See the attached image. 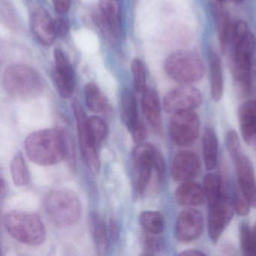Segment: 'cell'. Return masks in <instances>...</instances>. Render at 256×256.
I'll use <instances>...</instances> for the list:
<instances>
[{
    "label": "cell",
    "mask_w": 256,
    "mask_h": 256,
    "mask_svg": "<svg viewBox=\"0 0 256 256\" xmlns=\"http://www.w3.org/2000/svg\"><path fill=\"white\" fill-rule=\"evenodd\" d=\"M228 47L234 78L242 92L247 94L252 86V66L256 50V38L245 22L240 20L232 25Z\"/></svg>",
    "instance_id": "cell-1"
},
{
    "label": "cell",
    "mask_w": 256,
    "mask_h": 256,
    "mask_svg": "<svg viewBox=\"0 0 256 256\" xmlns=\"http://www.w3.org/2000/svg\"><path fill=\"white\" fill-rule=\"evenodd\" d=\"M29 160L42 166H53L66 158L65 132L38 130L28 136L24 142Z\"/></svg>",
    "instance_id": "cell-2"
},
{
    "label": "cell",
    "mask_w": 256,
    "mask_h": 256,
    "mask_svg": "<svg viewBox=\"0 0 256 256\" xmlns=\"http://www.w3.org/2000/svg\"><path fill=\"white\" fill-rule=\"evenodd\" d=\"M4 224L11 236L25 245L40 246L46 241V226L36 214L10 211L4 216Z\"/></svg>",
    "instance_id": "cell-3"
},
{
    "label": "cell",
    "mask_w": 256,
    "mask_h": 256,
    "mask_svg": "<svg viewBox=\"0 0 256 256\" xmlns=\"http://www.w3.org/2000/svg\"><path fill=\"white\" fill-rule=\"evenodd\" d=\"M44 210L55 226L60 228L74 226L80 220L82 205L77 194L66 188L50 192L44 199Z\"/></svg>",
    "instance_id": "cell-4"
},
{
    "label": "cell",
    "mask_w": 256,
    "mask_h": 256,
    "mask_svg": "<svg viewBox=\"0 0 256 256\" xmlns=\"http://www.w3.org/2000/svg\"><path fill=\"white\" fill-rule=\"evenodd\" d=\"M7 94L16 100H26L41 95L44 89L42 79L31 67L16 64L8 67L2 78Z\"/></svg>",
    "instance_id": "cell-5"
},
{
    "label": "cell",
    "mask_w": 256,
    "mask_h": 256,
    "mask_svg": "<svg viewBox=\"0 0 256 256\" xmlns=\"http://www.w3.org/2000/svg\"><path fill=\"white\" fill-rule=\"evenodd\" d=\"M168 76L180 84H192L203 78L206 72L200 56L190 50H181L170 54L164 62Z\"/></svg>",
    "instance_id": "cell-6"
},
{
    "label": "cell",
    "mask_w": 256,
    "mask_h": 256,
    "mask_svg": "<svg viewBox=\"0 0 256 256\" xmlns=\"http://www.w3.org/2000/svg\"><path fill=\"white\" fill-rule=\"evenodd\" d=\"M200 122L194 110L173 114L169 122V136L176 146H190L198 138Z\"/></svg>",
    "instance_id": "cell-7"
},
{
    "label": "cell",
    "mask_w": 256,
    "mask_h": 256,
    "mask_svg": "<svg viewBox=\"0 0 256 256\" xmlns=\"http://www.w3.org/2000/svg\"><path fill=\"white\" fill-rule=\"evenodd\" d=\"M72 109L77 124L78 134L80 151L85 162L92 172L97 173L100 170V162L97 152V145L92 140L88 127V118L83 108L77 100L72 102Z\"/></svg>",
    "instance_id": "cell-8"
},
{
    "label": "cell",
    "mask_w": 256,
    "mask_h": 256,
    "mask_svg": "<svg viewBox=\"0 0 256 256\" xmlns=\"http://www.w3.org/2000/svg\"><path fill=\"white\" fill-rule=\"evenodd\" d=\"M156 150L154 145L144 142L139 144L134 150V186L138 192L143 193L149 185Z\"/></svg>",
    "instance_id": "cell-9"
},
{
    "label": "cell",
    "mask_w": 256,
    "mask_h": 256,
    "mask_svg": "<svg viewBox=\"0 0 256 256\" xmlns=\"http://www.w3.org/2000/svg\"><path fill=\"white\" fill-rule=\"evenodd\" d=\"M202 103V92L198 89L192 84H181L166 94L163 107L168 114H173L176 112L194 110L200 107Z\"/></svg>",
    "instance_id": "cell-10"
},
{
    "label": "cell",
    "mask_w": 256,
    "mask_h": 256,
    "mask_svg": "<svg viewBox=\"0 0 256 256\" xmlns=\"http://www.w3.org/2000/svg\"><path fill=\"white\" fill-rule=\"evenodd\" d=\"M233 202L224 196L217 203L209 206L208 215V234L212 242H217L221 238L234 212Z\"/></svg>",
    "instance_id": "cell-11"
},
{
    "label": "cell",
    "mask_w": 256,
    "mask_h": 256,
    "mask_svg": "<svg viewBox=\"0 0 256 256\" xmlns=\"http://www.w3.org/2000/svg\"><path fill=\"white\" fill-rule=\"evenodd\" d=\"M204 218L200 211L188 208L180 212L175 224V236L181 242L197 240L203 232Z\"/></svg>",
    "instance_id": "cell-12"
},
{
    "label": "cell",
    "mask_w": 256,
    "mask_h": 256,
    "mask_svg": "<svg viewBox=\"0 0 256 256\" xmlns=\"http://www.w3.org/2000/svg\"><path fill=\"white\" fill-rule=\"evenodd\" d=\"M54 58L55 68L53 72V78L55 86L62 98H70L76 88V76L72 66L65 54L60 49L54 50Z\"/></svg>",
    "instance_id": "cell-13"
},
{
    "label": "cell",
    "mask_w": 256,
    "mask_h": 256,
    "mask_svg": "<svg viewBox=\"0 0 256 256\" xmlns=\"http://www.w3.org/2000/svg\"><path fill=\"white\" fill-rule=\"evenodd\" d=\"M121 118L134 142H144L146 137V128L139 120L136 96L130 90H125L121 96Z\"/></svg>",
    "instance_id": "cell-14"
},
{
    "label": "cell",
    "mask_w": 256,
    "mask_h": 256,
    "mask_svg": "<svg viewBox=\"0 0 256 256\" xmlns=\"http://www.w3.org/2000/svg\"><path fill=\"white\" fill-rule=\"evenodd\" d=\"M200 158L196 152L190 150H181L174 157L170 168V174L174 180L186 182L193 180L200 173Z\"/></svg>",
    "instance_id": "cell-15"
},
{
    "label": "cell",
    "mask_w": 256,
    "mask_h": 256,
    "mask_svg": "<svg viewBox=\"0 0 256 256\" xmlns=\"http://www.w3.org/2000/svg\"><path fill=\"white\" fill-rule=\"evenodd\" d=\"M234 162L236 169L238 188L252 206L256 208V180L252 163L244 154Z\"/></svg>",
    "instance_id": "cell-16"
},
{
    "label": "cell",
    "mask_w": 256,
    "mask_h": 256,
    "mask_svg": "<svg viewBox=\"0 0 256 256\" xmlns=\"http://www.w3.org/2000/svg\"><path fill=\"white\" fill-rule=\"evenodd\" d=\"M31 28L36 38L44 46H50L56 38L54 20L44 8H38L32 13Z\"/></svg>",
    "instance_id": "cell-17"
},
{
    "label": "cell",
    "mask_w": 256,
    "mask_h": 256,
    "mask_svg": "<svg viewBox=\"0 0 256 256\" xmlns=\"http://www.w3.org/2000/svg\"><path fill=\"white\" fill-rule=\"evenodd\" d=\"M142 98V110L146 120L157 134L162 131L161 106L156 91L151 88H146Z\"/></svg>",
    "instance_id": "cell-18"
},
{
    "label": "cell",
    "mask_w": 256,
    "mask_h": 256,
    "mask_svg": "<svg viewBox=\"0 0 256 256\" xmlns=\"http://www.w3.org/2000/svg\"><path fill=\"white\" fill-rule=\"evenodd\" d=\"M174 198L178 205L186 208L200 206L206 200L203 186L193 180L182 182L176 188Z\"/></svg>",
    "instance_id": "cell-19"
},
{
    "label": "cell",
    "mask_w": 256,
    "mask_h": 256,
    "mask_svg": "<svg viewBox=\"0 0 256 256\" xmlns=\"http://www.w3.org/2000/svg\"><path fill=\"white\" fill-rule=\"evenodd\" d=\"M239 124L246 143L256 140V100H248L240 108Z\"/></svg>",
    "instance_id": "cell-20"
},
{
    "label": "cell",
    "mask_w": 256,
    "mask_h": 256,
    "mask_svg": "<svg viewBox=\"0 0 256 256\" xmlns=\"http://www.w3.org/2000/svg\"><path fill=\"white\" fill-rule=\"evenodd\" d=\"M222 2L218 0H212V14L215 22L216 30L217 37L222 52H226L228 47L229 38H230L232 24L229 20L228 14L224 10Z\"/></svg>",
    "instance_id": "cell-21"
},
{
    "label": "cell",
    "mask_w": 256,
    "mask_h": 256,
    "mask_svg": "<svg viewBox=\"0 0 256 256\" xmlns=\"http://www.w3.org/2000/svg\"><path fill=\"white\" fill-rule=\"evenodd\" d=\"M101 20L110 35L116 36L121 30V16L118 0H101L100 2Z\"/></svg>",
    "instance_id": "cell-22"
},
{
    "label": "cell",
    "mask_w": 256,
    "mask_h": 256,
    "mask_svg": "<svg viewBox=\"0 0 256 256\" xmlns=\"http://www.w3.org/2000/svg\"><path fill=\"white\" fill-rule=\"evenodd\" d=\"M210 76L211 97L217 102L222 100L224 94V77L221 59L214 52L210 55Z\"/></svg>",
    "instance_id": "cell-23"
},
{
    "label": "cell",
    "mask_w": 256,
    "mask_h": 256,
    "mask_svg": "<svg viewBox=\"0 0 256 256\" xmlns=\"http://www.w3.org/2000/svg\"><path fill=\"white\" fill-rule=\"evenodd\" d=\"M204 162L206 170H212L218 163V142L214 128H208L202 139Z\"/></svg>",
    "instance_id": "cell-24"
},
{
    "label": "cell",
    "mask_w": 256,
    "mask_h": 256,
    "mask_svg": "<svg viewBox=\"0 0 256 256\" xmlns=\"http://www.w3.org/2000/svg\"><path fill=\"white\" fill-rule=\"evenodd\" d=\"M90 226L95 240L97 251L104 254L108 248V230L104 220L97 212H91L90 215Z\"/></svg>",
    "instance_id": "cell-25"
},
{
    "label": "cell",
    "mask_w": 256,
    "mask_h": 256,
    "mask_svg": "<svg viewBox=\"0 0 256 256\" xmlns=\"http://www.w3.org/2000/svg\"><path fill=\"white\" fill-rule=\"evenodd\" d=\"M203 188L209 206L215 204L224 196L221 178L216 174L209 173L204 176Z\"/></svg>",
    "instance_id": "cell-26"
},
{
    "label": "cell",
    "mask_w": 256,
    "mask_h": 256,
    "mask_svg": "<svg viewBox=\"0 0 256 256\" xmlns=\"http://www.w3.org/2000/svg\"><path fill=\"white\" fill-rule=\"evenodd\" d=\"M85 101L89 110L94 113L106 112L108 108L107 101L96 84L89 83L84 89Z\"/></svg>",
    "instance_id": "cell-27"
},
{
    "label": "cell",
    "mask_w": 256,
    "mask_h": 256,
    "mask_svg": "<svg viewBox=\"0 0 256 256\" xmlns=\"http://www.w3.org/2000/svg\"><path fill=\"white\" fill-rule=\"evenodd\" d=\"M139 222L145 232L154 235L162 233L164 230V220L158 211L146 210L140 212Z\"/></svg>",
    "instance_id": "cell-28"
},
{
    "label": "cell",
    "mask_w": 256,
    "mask_h": 256,
    "mask_svg": "<svg viewBox=\"0 0 256 256\" xmlns=\"http://www.w3.org/2000/svg\"><path fill=\"white\" fill-rule=\"evenodd\" d=\"M10 169L12 178L16 186H24L29 184V170L22 152H18L14 156L12 160Z\"/></svg>",
    "instance_id": "cell-29"
},
{
    "label": "cell",
    "mask_w": 256,
    "mask_h": 256,
    "mask_svg": "<svg viewBox=\"0 0 256 256\" xmlns=\"http://www.w3.org/2000/svg\"><path fill=\"white\" fill-rule=\"evenodd\" d=\"M88 127L92 140L98 146L107 136L108 128L106 122L98 116H92L88 118Z\"/></svg>",
    "instance_id": "cell-30"
},
{
    "label": "cell",
    "mask_w": 256,
    "mask_h": 256,
    "mask_svg": "<svg viewBox=\"0 0 256 256\" xmlns=\"http://www.w3.org/2000/svg\"><path fill=\"white\" fill-rule=\"evenodd\" d=\"M131 70L134 79V89L139 92H143L146 89V74L144 64L140 60H133Z\"/></svg>",
    "instance_id": "cell-31"
},
{
    "label": "cell",
    "mask_w": 256,
    "mask_h": 256,
    "mask_svg": "<svg viewBox=\"0 0 256 256\" xmlns=\"http://www.w3.org/2000/svg\"><path fill=\"white\" fill-rule=\"evenodd\" d=\"M226 144L229 156L234 162L242 155L239 136L235 130H230L226 133Z\"/></svg>",
    "instance_id": "cell-32"
},
{
    "label": "cell",
    "mask_w": 256,
    "mask_h": 256,
    "mask_svg": "<svg viewBox=\"0 0 256 256\" xmlns=\"http://www.w3.org/2000/svg\"><path fill=\"white\" fill-rule=\"evenodd\" d=\"M240 240L241 250L245 256H252V228L247 223L240 226Z\"/></svg>",
    "instance_id": "cell-33"
},
{
    "label": "cell",
    "mask_w": 256,
    "mask_h": 256,
    "mask_svg": "<svg viewBox=\"0 0 256 256\" xmlns=\"http://www.w3.org/2000/svg\"><path fill=\"white\" fill-rule=\"evenodd\" d=\"M232 202H233L235 212L241 216L248 215L250 212V208H252L248 200L246 198L245 196L238 188L235 190L234 197Z\"/></svg>",
    "instance_id": "cell-34"
},
{
    "label": "cell",
    "mask_w": 256,
    "mask_h": 256,
    "mask_svg": "<svg viewBox=\"0 0 256 256\" xmlns=\"http://www.w3.org/2000/svg\"><path fill=\"white\" fill-rule=\"evenodd\" d=\"M66 138V158L71 167L76 166V152L74 144L70 134L65 132Z\"/></svg>",
    "instance_id": "cell-35"
},
{
    "label": "cell",
    "mask_w": 256,
    "mask_h": 256,
    "mask_svg": "<svg viewBox=\"0 0 256 256\" xmlns=\"http://www.w3.org/2000/svg\"><path fill=\"white\" fill-rule=\"evenodd\" d=\"M154 170L156 172L158 180H162L164 178V172H166V162H164V156L158 149L156 152L155 160H154Z\"/></svg>",
    "instance_id": "cell-36"
},
{
    "label": "cell",
    "mask_w": 256,
    "mask_h": 256,
    "mask_svg": "<svg viewBox=\"0 0 256 256\" xmlns=\"http://www.w3.org/2000/svg\"><path fill=\"white\" fill-rule=\"evenodd\" d=\"M54 26L56 37H64L70 31V24L68 22L62 18H56L54 20Z\"/></svg>",
    "instance_id": "cell-37"
},
{
    "label": "cell",
    "mask_w": 256,
    "mask_h": 256,
    "mask_svg": "<svg viewBox=\"0 0 256 256\" xmlns=\"http://www.w3.org/2000/svg\"><path fill=\"white\" fill-rule=\"evenodd\" d=\"M152 235L150 234L144 239V248L148 254H154L160 250L161 242Z\"/></svg>",
    "instance_id": "cell-38"
},
{
    "label": "cell",
    "mask_w": 256,
    "mask_h": 256,
    "mask_svg": "<svg viewBox=\"0 0 256 256\" xmlns=\"http://www.w3.org/2000/svg\"><path fill=\"white\" fill-rule=\"evenodd\" d=\"M54 7L56 12L65 14L70 10L71 1L70 0H53Z\"/></svg>",
    "instance_id": "cell-39"
},
{
    "label": "cell",
    "mask_w": 256,
    "mask_h": 256,
    "mask_svg": "<svg viewBox=\"0 0 256 256\" xmlns=\"http://www.w3.org/2000/svg\"><path fill=\"white\" fill-rule=\"evenodd\" d=\"M109 233L112 239L116 240L118 238L119 235V230H118V223L114 220H112L110 222V226H109Z\"/></svg>",
    "instance_id": "cell-40"
},
{
    "label": "cell",
    "mask_w": 256,
    "mask_h": 256,
    "mask_svg": "<svg viewBox=\"0 0 256 256\" xmlns=\"http://www.w3.org/2000/svg\"><path fill=\"white\" fill-rule=\"evenodd\" d=\"M180 256H206L204 252L198 250H187L185 251H182V252L180 253Z\"/></svg>",
    "instance_id": "cell-41"
},
{
    "label": "cell",
    "mask_w": 256,
    "mask_h": 256,
    "mask_svg": "<svg viewBox=\"0 0 256 256\" xmlns=\"http://www.w3.org/2000/svg\"><path fill=\"white\" fill-rule=\"evenodd\" d=\"M252 252L253 256H256V223L252 228Z\"/></svg>",
    "instance_id": "cell-42"
},
{
    "label": "cell",
    "mask_w": 256,
    "mask_h": 256,
    "mask_svg": "<svg viewBox=\"0 0 256 256\" xmlns=\"http://www.w3.org/2000/svg\"><path fill=\"white\" fill-rule=\"evenodd\" d=\"M6 184L5 181L2 178V180H1V196H2V198L6 194Z\"/></svg>",
    "instance_id": "cell-43"
},
{
    "label": "cell",
    "mask_w": 256,
    "mask_h": 256,
    "mask_svg": "<svg viewBox=\"0 0 256 256\" xmlns=\"http://www.w3.org/2000/svg\"><path fill=\"white\" fill-rule=\"evenodd\" d=\"M232 1L235 2V4H240V2H242L244 0H232Z\"/></svg>",
    "instance_id": "cell-44"
}]
</instances>
